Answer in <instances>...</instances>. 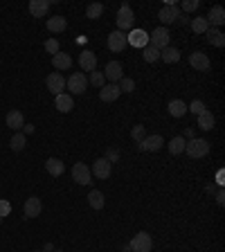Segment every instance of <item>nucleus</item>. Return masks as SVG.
I'll use <instances>...</instances> for the list:
<instances>
[{
  "label": "nucleus",
  "instance_id": "f257e3e1",
  "mask_svg": "<svg viewBox=\"0 0 225 252\" xmlns=\"http://www.w3.org/2000/svg\"><path fill=\"white\" fill-rule=\"evenodd\" d=\"M185 153L189 158H205L209 153V142L203 140V137H191V140L185 142Z\"/></svg>",
  "mask_w": 225,
  "mask_h": 252
},
{
  "label": "nucleus",
  "instance_id": "f03ea898",
  "mask_svg": "<svg viewBox=\"0 0 225 252\" xmlns=\"http://www.w3.org/2000/svg\"><path fill=\"white\" fill-rule=\"evenodd\" d=\"M129 248L133 252H151L153 250V239H151L149 232H137V234L129 241Z\"/></svg>",
  "mask_w": 225,
  "mask_h": 252
},
{
  "label": "nucleus",
  "instance_id": "7ed1b4c3",
  "mask_svg": "<svg viewBox=\"0 0 225 252\" xmlns=\"http://www.w3.org/2000/svg\"><path fill=\"white\" fill-rule=\"evenodd\" d=\"M65 86H68V90H70L72 95H83L86 88H88V79H86L83 72H72V75L68 77Z\"/></svg>",
  "mask_w": 225,
  "mask_h": 252
},
{
  "label": "nucleus",
  "instance_id": "20e7f679",
  "mask_svg": "<svg viewBox=\"0 0 225 252\" xmlns=\"http://www.w3.org/2000/svg\"><path fill=\"white\" fill-rule=\"evenodd\" d=\"M149 45H153L155 50L169 47V30H167V27H155V30L149 34Z\"/></svg>",
  "mask_w": 225,
  "mask_h": 252
},
{
  "label": "nucleus",
  "instance_id": "39448f33",
  "mask_svg": "<svg viewBox=\"0 0 225 252\" xmlns=\"http://www.w3.org/2000/svg\"><path fill=\"white\" fill-rule=\"evenodd\" d=\"M72 180L77 185H90L93 182V174H90V167L86 162H77L72 167Z\"/></svg>",
  "mask_w": 225,
  "mask_h": 252
},
{
  "label": "nucleus",
  "instance_id": "423d86ee",
  "mask_svg": "<svg viewBox=\"0 0 225 252\" xmlns=\"http://www.w3.org/2000/svg\"><path fill=\"white\" fill-rule=\"evenodd\" d=\"M117 30L119 32H126L133 27V20H135V16H133V9H131L129 5H122L119 7V12H117Z\"/></svg>",
  "mask_w": 225,
  "mask_h": 252
},
{
  "label": "nucleus",
  "instance_id": "0eeeda50",
  "mask_svg": "<svg viewBox=\"0 0 225 252\" xmlns=\"http://www.w3.org/2000/svg\"><path fill=\"white\" fill-rule=\"evenodd\" d=\"M111 171H112V164L108 162L106 158H99L93 162V169H90V174L97 178V180H106L108 176H111Z\"/></svg>",
  "mask_w": 225,
  "mask_h": 252
},
{
  "label": "nucleus",
  "instance_id": "6e6552de",
  "mask_svg": "<svg viewBox=\"0 0 225 252\" xmlns=\"http://www.w3.org/2000/svg\"><path fill=\"white\" fill-rule=\"evenodd\" d=\"M126 45H129V43H126V34H124V32L115 30V32L108 34V50H111V52H124Z\"/></svg>",
  "mask_w": 225,
  "mask_h": 252
},
{
  "label": "nucleus",
  "instance_id": "1a4fd4ad",
  "mask_svg": "<svg viewBox=\"0 0 225 252\" xmlns=\"http://www.w3.org/2000/svg\"><path fill=\"white\" fill-rule=\"evenodd\" d=\"M137 147H140V151L153 153V151H160V149L165 147V140H162V135H147Z\"/></svg>",
  "mask_w": 225,
  "mask_h": 252
},
{
  "label": "nucleus",
  "instance_id": "9d476101",
  "mask_svg": "<svg viewBox=\"0 0 225 252\" xmlns=\"http://www.w3.org/2000/svg\"><path fill=\"white\" fill-rule=\"evenodd\" d=\"M189 65L194 68V70H198V72H209L212 70V63H209L207 54H203V52H191L189 54Z\"/></svg>",
  "mask_w": 225,
  "mask_h": 252
},
{
  "label": "nucleus",
  "instance_id": "9b49d317",
  "mask_svg": "<svg viewBox=\"0 0 225 252\" xmlns=\"http://www.w3.org/2000/svg\"><path fill=\"white\" fill-rule=\"evenodd\" d=\"M48 90L50 93L54 95V97H56V95H61L65 90V77L61 75V72H52V75L48 77Z\"/></svg>",
  "mask_w": 225,
  "mask_h": 252
},
{
  "label": "nucleus",
  "instance_id": "f8f14e48",
  "mask_svg": "<svg viewBox=\"0 0 225 252\" xmlns=\"http://www.w3.org/2000/svg\"><path fill=\"white\" fill-rule=\"evenodd\" d=\"M180 7L178 5H165L160 9V14H158V18H160V23L162 25H169V23H176V18L180 16Z\"/></svg>",
  "mask_w": 225,
  "mask_h": 252
},
{
  "label": "nucleus",
  "instance_id": "ddd939ff",
  "mask_svg": "<svg viewBox=\"0 0 225 252\" xmlns=\"http://www.w3.org/2000/svg\"><path fill=\"white\" fill-rule=\"evenodd\" d=\"M205 20H207L209 27H216L219 30L221 25L225 23V12H223V7L221 5H214L212 9L207 12V16H205Z\"/></svg>",
  "mask_w": 225,
  "mask_h": 252
},
{
  "label": "nucleus",
  "instance_id": "4468645a",
  "mask_svg": "<svg viewBox=\"0 0 225 252\" xmlns=\"http://www.w3.org/2000/svg\"><path fill=\"white\" fill-rule=\"evenodd\" d=\"M41 210H43L41 198H36V196H32V198L25 200V205H23V214H25V218H36L38 214H41Z\"/></svg>",
  "mask_w": 225,
  "mask_h": 252
},
{
  "label": "nucleus",
  "instance_id": "2eb2a0df",
  "mask_svg": "<svg viewBox=\"0 0 225 252\" xmlns=\"http://www.w3.org/2000/svg\"><path fill=\"white\" fill-rule=\"evenodd\" d=\"M122 63L119 61H108L106 68H104V77H106L111 83H119V79H122Z\"/></svg>",
  "mask_w": 225,
  "mask_h": 252
},
{
  "label": "nucleus",
  "instance_id": "dca6fc26",
  "mask_svg": "<svg viewBox=\"0 0 225 252\" xmlns=\"http://www.w3.org/2000/svg\"><path fill=\"white\" fill-rule=\"evenodd\" d=\"M79 65H81V70H86V72H95L97 70V57H95V52L83 50V52L79 54Z\"/></svg>",
  "mask_w": 225,
  "mask_h": 252
},
{
  "label": "nucleus",
  "instance_id": "f3484780",
  "mask_svg": "<svg viewBox=\"0 0 225 252\" xmlns=\"http://www.w3.org/2000/svg\"><path fill=\"white\" fill-rule=\"evenodd\" d=\"M122 95V90H119L117 83H104L99 88V99L101 101H115Z\"/></svg>",
  "mask_w": 225,
  "mask_h": 252
},
{
  "label": "nucleus",
  "instance_id": "a211bd4d",
  "mask_svg": "<svg viewBox=\"0 0 225 252\" xmlns=\"http://www.w3.org/2000/svg\"><path fill=\"white\" fill-rule=\"evenodd\" d=\"M126 43L129 45H133V47H147L149 45V34L144 30H133L129 36H126Z\"/></svg>",
  "mask_w": 225,
  "mask_h": 252
},
{
  "label": "nucleus",
  "instance_id": "6ab92c4d",
  "mask_svg": "<svg viewBox=\"0 0 225 252\" xmlns=\"http://www.w3.org/2000/svg\"><path fill=\"white\" fill-rule=\"evenodd\" d=\"M5 124L14 131V133H18V131L25 126L23 113H20V111H9V113H7V117H5Z\"/></svg>",
  "mask_w": 225,
  "mask_h": 252
},
{
  "label": "nucleus",
  "instance_id": "aec40b11",
  "mask_svg": "<svg viewBox=\"0 0 225 252\" xmlns=\"http://www.w3.org/2000/svg\"><path fill=\"white\" fill-rule=\"evenodd\" d=\"M30 12L34 18H45L50 12V0H32L30 2Z\"/></svg>",
  "mask_w": 225,
  "mask_h": 252
},
{
  "label": "nucleus",
  "instance_id": "412c9836",
  "mask_svg": "<svg viewBox=\"0 0 225 252\" xmlns=\"http://www.w3.org/2000/svg\"><path fill=\"white\" fill-rule=\"evenodd\" d=\"M54 106H56V111L59 113H70L72 108H75V99H72L70 95H56V99H54Z\"/></svg>",
  "mask_w": 225,
  "mask_h": 252
},
{
  "label": "nucleus",
  "instance_id": "4be33fe9",
  "mask_svg": "<svg viewBox=\"0 0 225 252\" xmlns=\"http://www.w3.org/2000/svg\"><path fill=\"white\" fill-rule=\"evenodd\" d=\"M52 65L56 68V70H70L72 68V57L65 52H59L52 57Z\"/></svg>",
  "mask_w": 225,
  "mask_h": 252
},
{
  "label": "nucleus",
  "instance_id": "5701e85b",
  "mask_svg": "<svg viewBox=\"0 0 225 252\" xmlns=\"http://www.w3.org/2000/svg\"><path fill=\"white\" fill-rule=\"evenodd\" d=\"M205 36H207V43L214 47H223L225 45V34L221 30H216V27H209L207 32H205Z\"/></svg>",
  "mask_w": 225,
  "mask_h": 252
},
{
  "label": "nucleus",
  "instance_id": "b1692460",
  "mask_svg": "<svg viewBox=\"0 0 225 252\" xmlns=\"http://www.w3.org/2000/svg\"><path fill=\"white\" fill-rule=\"evenodd\" d=\"M45 171H48L50 176H63L65 164L61 162L59 158H50V160H45Z\"/></svg>",
  "mask_w": 225,
  "mask_h": 252
},
{
  "label": "nucleus",
  "instance_id": "393cba45",
  "mask_svg": "<svg viewBox=\"0 0 225 252\" xmlns=\"http://www.w3.org/2000/svg\"><path fill=\"white\" fill-rule=\"evenodd\" d=\"M187 113V104H185L183 99H173V101H169V115L171 117H176V119H180Z\"/></svg>",
  "mask_w": 225,
  "mask_h": 252
},
{
  "label": "nucleus",
  "instance_id": "a878e982",
  "mask_svg": "<svg viewBox=\"0 0 225 252\" xmlns=\"http://www.w3.org/2000/svg\"><path fill=\"white\" fill-rule=\"evenodd\" d=\"M185 137L183 135H176V137H173V140H169L167 142V147H169V153H171V155H180V153H185Z\"/></svg>",
  "mask_w": 225,
  "mask_h": 252
},
{
  "label": "nucleus",
  "instance_id": "bb28decb",
  "mask_svg": "<svg viewBox=\"0 0 225 252\" xmlns=\"http://www.w3.org/2000/svg\"><path fill=\"white\" fill-rule=\"evenodd\" d=\"M88 203L93 210H104V205H106V198H104V194L99 192V189H93V192L88 194Z\"/></svg>",
  "mask_w": 225,
  "mask_h": 252
},
{
  "label": "nucleus",
  "instance_id": "cd10ccee",
  "mask_svg": "<svg viewBox=\"0 0 225 252\" xmlns=\"http://www.w3.org/2000/svg\"><path fill=\"white\" fill-rule=\"evenodd\" d=\"M214 124H216V119H214L212 111H205V113L198 115V129H201V131H212Z\"/></svg>",
  "mask_w": 225,
  "mask_h": 252
},
{
  "label": "nucleus",
  "instance_id": "c85d7f7f",
  "mask_svg": "<svg viewBox=\"0 0 225 252\" xmlns=\"http://www.w3.org/2000/svg\"><path fill=\"white\" fill-rule=\"evenodd\" d=\"M160 59L165 61V63H178L180 61V52H178V47H165V50H160Z\"/></svg>",
  "mask_w": 225,
  "mask_h": 252
},
{
  "label": "nucleus",
  "instance_id": "c756f323",
  "mask_svg": "<svg viewBox=\"0 0 225 252\" xmlns=\"http://www.w3.org/2000/svg\"><path fill=\"white\" fill-rule=\"evenodd\" d=\"M65 27H68V20H65L63 16H52V18H48V30L54 32V34L63 32Z\"/></svg>",
  "mask_w": 225,
  "mask_h": 252
},
{
  "label": "nucleus",
  "instance_id": "7c9ffc66",
  "mask_svg": "<svg viewBox=\"0 0 225 252\" xmlns=\"http://www.w3.org/2000/svg\"><path fill=\"white\" fill-rule=\"evenodd\" d=\"M25 142H27V137H25V135L18 131V133L12 135V142H9V147H12V151L18 153V151H23V149H25Z\"/></svg>",
  "mask_w": 225,
  "mask_h": 252
},
{
  "label": "nucleus",
  "instance_id": "2f4dec72",
  "mask_svg": "<svg viewBox=\"0 0 225 252\" xmlns=\"http://www.w3.org/2000/svg\"><path fill=\"white\" fill-rule=\"evenodd\" d=\"M189 25H191V30H194L196 34H205V32L209 30V25H207V20H205V16H196Z\"/></svg>",
  "mask_w": 225,
  "mask_h": 252
},
{
  "label": "nucleus",
  "instance_id": "473e14b6",
  "mask_svg": "<svg viewBox=\"0 0 225 252\" xmlns=\"http://www.w3.org/2000/svg\"><path fill=\"white\" fill-rule=\"evenodd\" d=\"M142 59L147 61V63H155V61L160 59V50H155L153 45H147L142 50Z\"/></svg>",
  "mask_w": 225,
  "mask_h": 252
},
{
  "label": "nucleus",
  "instance_id": "72a5a7b5",
  "mask_svg": "<svg viewBox=\"0 0 225 252\" xmlns=\"http://www.w3.org/2000/svg\"><path fill=\"white\" fill-rule=\"evenodd\" d=\"M101 14H104V5H101V2H93V5H88V9H86V18H90V20L99 18Z\"/></svg>",
  "mask_w": 225,
  "mask_h": 252
},
{
  "label": "nucleus",
  "instance_id": "f704fd0d",
  "mask_svg": "<svg viewBox=\"0 0 225 252\" xmlns=\"http://www.w3.org/2000/svg\"><path fill=\"white\" fill-rule=\"evenodd\" d=\"M104 81H106V77H104V72H90V77H88V83L90 86H95V88H101L104 86Z\"/></svg>",
  "mask_w": 225,
  "mask_h": 252
},
{
  "label": "nucleus",
  "instance_id": "c9c22d12",
  "mask_svg": "<svg viewBox=\"0 0 225 252\" xmlns=\"http://www.w3.org/2000/svg\"><path fill=\"white\" fill-rule=\"evenodd\" d=\"M131 137H133V140H135L137 144H140V142H142L144 137H147V131H144L142 124H135V126L131 129Z\"/></svg>",
  "mask_w": 225,
  "mask_h": 252
},
{
  "label": "nucleus",
  "instance_id": "e433bc0d",
  "mask_svg": "<svg viewBox=\"0 0 225 252\" xmlns=\"http://www.w3.org/2000/svg\"><path fill=\"white\" fill-rule=\"evenodd\" d=\"M187 111H189V113H194L196 117H198V115H201V113H205V111H207V106L203 104L201 99H194V101H191L189 106H187Z\"/></svg>",
  "mask_w": 225,
  "mask_h": 252
},
{
  "label": "nucleus",
  "instance_id": "4c0bfd02",
  "mask_svg": "<svg viewBox=\"0 0 225 252\" xmlns=\"http://www.w3.org/2000/svg\"><path fill=\"white\" fill-rule=\"evenodd\" d=\"M117 86H119V90H122V93H133V90H135V81H133V79H129V77H122Z\"/></svg>",
  "mask_w": 225,
  "mask_h": 252
},
{
  "label": "nucleus",
  "instance_id": "58836bf2",
  "mask_svg": "<svg viewBox=\"0 0 225 252\" xmlns=\"http://www.w3.org/2000/svg\"><path fill=\"white\" fill-rule=\"evenodd\" d=\"M45 50H48L50 54H59L61 52V47H59V41H56V39H48V41H45Z\"/></svg>",
  "mask_w": 225,
  "mask_h": 252
},
{
  "label": "nucleus",
  "instance_id": "ea45409f",
  "mask_svg": "<svg viewBox=\"0 0 225 252\" xmlns=\"http://www.w3.org/2000/svg\"><path fill=\"white\" fill-rule=\"evenodd\" d=\"M9 214H12V203L5 198H0V218L9 216Z\"/></svg>",
  "mask_w": 225,
  "mask_h": 252
},
{
  "label": "nucleus",
  "instance_id": "a19ab883",
  "mask_svg": "<svg viewBox=\"0 0 225 252\" xmlns=\"http://www.w3.org/2000/svg\"><path fill=\"white\" fill-rule=\"evenodd\" d=\"M198 5H201L198 0H185L183 7H180V12H196V9H198Z\"/></svg>",
  "mask_w": 225,
  "mask_h": 252
},
{
  "label": "nucleus",
  "instance_id": "79ce46f5",
  "mask_svg": "<svg viewBox=\"0 0 225 252\" xmlns=\"http://www.w3.org/2000/svg\"><path fill=\"white\" fill-rule=\"evenodd\" d=\"M104 158H106L111 164H112V162H117V160H119V151H117L115 147H111V149H106V155H104Z\"/></svg>",
  "mask_w": 225,
  "mask_h": 252
},
{
  "label": "nucleus",
  "instance_id": "37998d69",
  "mask_svg": "<svg viewBox=\"0 0 225 252\" xmlns=\"http://www.w3.org/2000/svg\"><path fill=\"white\" fill-rule=\"evenodd\" d=\"M216 203H219V205H223V203H225V192H223V189L216 192Z\"/></svg>",
  "mask_w": 225,
  "mask_h": 252
},
{
  "label": "nucleus",
  "instance_id": "c03bdc74",
  "mask_svg": "<svg viewBox=\"0 0 225 252\" xmlns=\"http://www.w3.org/2000/svg\"><path fill=\"white\" fill-rule=\"evenodd\" d=\"M32 133H34V126H32V124H25V126H23V135L27 137V135H32Z\"/></svg>",
  "mask_w": 225,
  "mask_h": 252
},
{
  "label": "nucleus",
  "instance_id": "a18cd8bd",
  "mask_svg": "<svg viewBox=\"0 0 225 252\" xmlns=\"http://www.w3.org/2000/svg\"><path fill=\"white\" fill-rule=\"evenodd\" d=\"M176 23H178V25H187L189 20H187V16H185V14H180V16L176 18Z\"/></svg>",
  "mask_w": 225,
  "mask_h": 252
},
{
  "label": "nucleus",
  "instance_id": "49530a36",
  "mask_svg": "<svg viewBox=\"0 0 225 252\" xmlns=\"http://www.w3.org/2000/svg\"><path fill=\"white\" fill-rule=\"evenodd\" d=\"M183 137H189V140H191V137H194V129H187V131H185Z\"/></svg>",
  "mask_w": 225,
  "mask_h": 252
},
{
  "label": "nucleus",
  "instance_id": "de8ad7c7",
  "mask_svg": "<svg viewBox=\"0 0 225 252\" xmlns=\"http://www.w3.org/2000/svg\"><path fill=\"white\" fill-rule=\"evenodd\" d=\"M54 250V246L52 243H45V248H43V252H52Z\"/></svg>",
  "mask_w": 225,
  "mask_h": 252
},
{
  "label": "nucleus",
  "instance_id": "09e8293b",
  "mask_svg": "<svg viewBox=\"0 0 225 252\" xmlns=\"http://www.w3.org/2000/svg\"><path fill=\"white\" fill-rule=\"evenodd\" d=\"M124 252H133V250H131V248H129V246H126V248H124Z\"/></svg>",
  "mask_w": 225,
  "mask_h": 252
},
{
  "label": "nucleus",
  "instance_id": "8fccbe9b",
  "mask_svg": "<svg viewBox=\"0 0 225 252\" xmlns=\"http://www.w3.org/2000/svg\"><path fill=\"white\" fill-rule=\"evenodd\" d=\"M52 252H63V250H52Z\"/></svg>",
  "mask_w": 225,
  "mask_h": 252
},
{
  "label": "nucleus",
  "instance_id": "3c124183",
  "mask_svg": "<svg viewBox=\"0 0 225 252\" xmlns=\"http://www.w3.org/2000/svg\"><path fill=\"white\" fill-rule=\"evenodd\" d=\"M36 252H43V250H36Z\"/></svg>",
  "mask_w": 225,
  "mask_h": 252
},
{
  "label": "nucleus",
  "instance_id": "603ef678",
  "mask_svg": "<svg viewBox=\"0 0 225 252\" xmlns=\"http://www.w3.org/2000/svg\"><path fill=\"white\" fill-rule=\"evenodd\" d=\"M0 223H2V218H0Z\"/></svg>",
  "mask_w": 225,
  "mask_h": 252
}]
</instances>
